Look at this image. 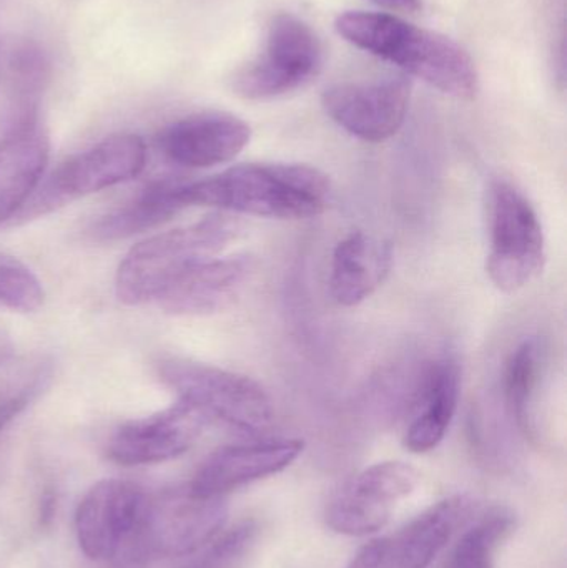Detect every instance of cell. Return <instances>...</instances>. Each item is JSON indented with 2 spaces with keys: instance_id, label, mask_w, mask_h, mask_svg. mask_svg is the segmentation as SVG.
<instances>
[{
  "instance_id": "e0dca14e",
  "label": "cell",
  "mask_w": 567,
  "mask_h": 568,
  "mask_svg": "<svg viewBox=\"0 0 567 568\" xmlns=\"http://www.w3.org/2000/svg\"><path fill=\"white\" fill-rule=\"evenodd\" d=\"M462 396V367L446 356L429 364L415 394L416 414L405 433V447L413 454L435 449L445 439Z\"/></svg>"
},
{
  "instance_id": "277c9868",
  "label": "cell",
  "mask_w": 567,
  "mask_h": 568,
  "mask_svg": "<svg viewBox=\"0 0 567 568\" xmlns=\"http://www.w3.org/2000/svg\"><path fill=\"white\" fill-rule=\"evenodd\" d=\"M160 381L206 419L222 420L243 433H260L273 419V403L252 377L185 357L156 363Z\"/></svg>"
},
{
  "instance_id": "83f0119b",
  "label": "cell",
  "mask_w": 567,
  "mask_h": 568,
  "mask_svg": "<svg viewBox=\"0 0 567 568\" xmlns=\"http://www.w3.org/2000/svg\"><path fill=\"white\" fill-rule=\"evenodd\" d=\"M376 6L385 7L393 12L416 13L423 9L422 0H372Z\"/></svg>"
},
{
  "instance_id": "8fae6325",
  "label": "cell",
  "mask_w": 567,
  "mask_h": 568,
  "mask_svg": "<svg viewBox=\"0 0 567 568\" xmlns=\"http://www.w3.org/2000/svg\"><path fill=\"white\" fill-rule=\"evenodd\" d=\"M412 82L405 73L373 83H338L323 92L326 115L356 139L385 142L399 132L408 113Z\"/></svg>"
},
{
  "instance_id": "603a6c76",
  "label": "cell",
  "mask_w": 567,
  "mask_h": 568,
  "mask_svg": "<svg viewBox=\"0 0 567 568\" xmlns=\"http://www.w3.org/2000/svg\"><path fill=\"white\" fill-rule=\"evenodd\" d=\"M43 300L42 283L29 266L0 252V307L17 313H36Z\"/></svg>"
},
{
  "instance_id": "ffe728a7",
  "label": "cell",
  "mask_w": 567,
  "mask_h": 568,
  "mask_svg": "<svg viewBox=\"0 0 567 568\" xmlns=\"http://www.w3.org/2000/svg\"><path fill=\"white\" fill-rule=\"evenodd\" d=\"M185 182L182 176L153 180L132 202L125 203L97 222L92 229L93 239L100 242L129 239L169 222L172 216L185 209L180 200V192Z\"/></svg>"
},
{
  "instance_id": "6da1fadb",
  "label": "cell",
  "mask_w": 567,
  "mask_h": 568,
  "mask_svg": "<svg viewBox=\"0 0 567 568\" xmlns=\"http://www.w3.org/2000/svg\"><path fill=\"white\" fill-rule=\"evenodd\" d=\"M336 32L346 42L435 87L446 95L472 100L479 92V77L462 45L433 30L413 26L386 12L350 10L340 13Z\"/></svg>"
},
{
  "instance_id": "44dd1931",
  "label": "cell",
  "mask_w": 567,
  "mask_h": 568,
  "mask_svg": "<svg viewBox=\"0 0 567 568\" xmlns=\"http://www.w3.org/2000/svg\"><path fill=\"white\" fill-rule=\"evenodd\" d=\"M543 367H545V351L538 337L523 341L506 363L505 389L506 407L519 429L526 436L535 437L533 424V400L536 397L539 383H541Z\"/></svg>"
},
{
  "instance_id": "7a4b0ae2",
  "label": "cell",
  "mask_w": 567,
  "mask_h": 568,
  "mask_svg": "<svg viewBox=\"0 0 567 568\" xmlns=\"http://www.w3.org/2000/svg\"><path fill=\"white\" fill-rule=\"evenodd\" d=\"M332 185L325 173L302 163H245L210 179L189 182L183 206H212L262 219H313L325 212Z\"/></svg>"
},
{
  "instance_id": "ba28073f",
  "label": "cell",
  "mask_w": 567,
  "mask_h": 568,
  "mask_svg": "<svg viewBox=\"0 0 567 568\" xmlns=\"http://www.w3.org/2000/svg\"><path fill=\"white\" fill-rule=\"evenodd\" d=\"M146 146L139 135L119 133L65 160L32 203L40 215L70 200L102 192L135 179L145 169Z\"/></svg>"
},
{
  "instance_id": "2e32d148",
  "label": "cell",
  "mask_w": 567,
  "mask_h": 568,
  "mask_svg": "<svg viewBox=\"0 0 567 568\" xmlns=\"http://www.w3.org/2000/svg\"><path fill=\"white\" fill-rule=\"evenodd\" d=\"M49 136L32 115L0 142V225L26 206L49 162Z\"/></svg>"
},
{
  "instance_id": "8992f818",
  "label": "cell",
  "mask_w": 567,
  "mask_h": 568,
  "mask_svg": "<svg viewBox=\"0 0 567 568\" xmlns=\"http://www.w3.org/2000/svg\"><path fill=\"white\" fill-rule=\"evenodd\" d=\"M322 62V43L312 27L292 13H279L270 22L265 52L236 73L232 87L246 100L276 99L312 82Z\"/></svg>"
},
{
  "instance_id": "9c48e42d",
  "label": "cell",
  "mask_w": 567,
  "mask_h": 568,
  "mask_svg": "<svg viewBox=\"0 0 567 568\" xmlns=\"http://www.w3.org/2000/svg\"><path fill=\"white\" fill-rule=\"evenodd\" d=\"M419 484L415 467L402 460L373 464L353 477L330 504L326 523L336 534L365 537L378 532L393 510Z\"/></svg>"
},
{
  "instance_id": "d4e9b609",
  "label": "cell",
  "mask_w": 567,
  "mask_h": 568,
  "mask_svg": "<svg viewBox=\"0 0 567 568\" xmlns=\"http://www.w3.org/2000/svg\"><path fill=\"white\" fill-rule=\"evenodd\" d=\"M10 72L17 89L22 92L37 93L47 79V60L39 49L32 45L22 47L10 60Z\"/></svg>"
},
{
  "instance_id": "4fadbf2b",
  "label": "cell",
  "mask_w": 567,
  "mask_h": 568,
  "mask_svg": "<svg viewBox=\"0 0 567 568\" xmlns=\"http://www.w3.org/2000/svg\"><path fill=\"white\" fill-rule=\"evenodd\" d=\"M252 139L245 120L226 112H200L170 123L159 136L163 155L185 169L232 162Z\"/></svg>"
},
{
  "instance_id": "ac0fdd59",
  "label": "cell",
  "mask_w": 567,
  "mask_h": 568,
  "mask_svg": "<svg viewBox=\"0 0 567 568\" xmlns=\"http://www.w3.org/2000/svg\"><path fill=\"white\" fill-rule=\"evenodd\" d=\"M466 497L455 496L442 500L403 527L398 534L385 539L382 568H428L446 549L469 516Z\"/></svg>"
},
{
  "instance_id": "7c38bea8",
  "label": "cell",
  "mask_w": 567,
  "mask_h": 568,
  "mask_svg": "<svg viewBox=\"0 0 567 568\" xmlns=\"http://www.w3.org/2000/svg\"><path fill=\"white\" fill-rule=\"evenodd\" d=\"M206 419L195 407L176 403L152 416L122 424L110 437L107 454L120 466H149L185 454L205 429Z\"/></svg>"
},
{
  "instance_id": "30bf717a",
  "label": "cell",
  "mask_w": 567,
  "mask_h": 568,
  "mask_svg": "<svg viewBox=\"0 0 567 568\" xmlns=\"http://www.w3.org/2000/svg\"><path fill=\"white\" fill-rule=\"evenodd\" d=\"M149 496L129 480L97 483L80 500L75 532L80 549L92 560H110L139 542Z\"/></svg>"
},
{
  "instance_id": "52a82bcc",
  "label": "cell",
  "mask_w": 567,
  "mask_h": 568,
  "mask_svg": "<svg viewBox=\"0 0 567 568\" xmlns=\"http://www.w3.org/2000/svg\"><path fill=\"white\" fill-rule=\"evenodd\" d=\"M226 517L225 497L200 496L186 484L146 500L136 544L153 556H190L215 540Z\"/></svg>"
},
{
  "instance_id": "f1b7e54d",
  "label": "cell",
  "mask_w": 567,
  "mask_h": 568,
  "mask_svg": "<svg viewBox=\"0 0 567 568\" xmlns=\"http://www.w3.org/2000/svg\"><path fill=\"white\" fill-rule=\"evenodd\" d=\"M13 356V343L9 334L0 327V366Z\"/></svg>"
},
{
  "instance_id": "7402d4cb",
  "label": "cell",
  "mask_w": 567,
  "mask_h": 568,
  "mask_svg": "<svg viewBox=\"0 0 567 568\" xmlns=\"http://www.w3.org/2000/svg\"><path fill=\"white\" fill-rule=\"evenodd\" d=\"M515 529V517L506 509L486 514L475 527L463 534L446 560L445 568H496L499 546Z\"/></svg>"
},
{
  "instance_id": "4316f807",
  "label": "cell",
  "mask_w": 567,
  "mask_h": 568,
  "mask_svg": "<svg viewBox=\"0 0 567 568\" xmlns=\"http://www.w3.org/2000/svg\"><path fill=\"white\" fill-rule=\"evenodd\" d=\"M383 550H385V539L373 540L353 557L346 568H382Z\"/></svg>"
},
{
  "instance_id": "d6986e66",
  "label": "cell",
  "mask_w": 567,
  "mask_h": 568,
  "mask_svg": "<svg viewBox=\"0 0 567 568\" xmlns=\"http://www.w3.org/2000/svg\"><path fill=\"white\" fill-rule=\"evenodd\" d=\"M393 246L366 232H353L333 250L330 290L336 303L356 306L388 278Z\"/></svg>"
},
{
  "instance_id": "9a60e30c",
  "label": "cell",
  "mask_w": 567,
  "mask_h": 568,
  "mask_svg": "<svg viewBox=\"0 0 567 568\" xmlns=\"http://www.w3.org/2000/svg\"><path fill=\"white\" fill-rule=\"evenodd\" d=\"M252 272L250 256L206 260L180 275L156 303L176 316L220 313L239 300Z\"/></svg>"
},
{
  "instance_id": "cb8c5ba5",
  "label": "cell",
  "mask_w": 567,
  "mask_h": 568,
  "mask_svg": "<svg viewBox=\"0 0 567 568\" xmlns=\"http://www.w3.org/2000/svg\"><path fill=\"white\" fill-rule=\"evenodd\" d=\"M256 527L253 523H243L215 540L205 556L185 568H239L246 550L255 539Z\"/></svg>"
},
{
  "instance_id": "3957f363",
  "label": "cell",
  "mask_w": 567,
  "mask_h": 568,
  "mask_svg": "<svg viewBox=\"0 0 567 568\" xmlns=\"http://www.w3.org/2000/svg\"><path fill=\"white\" fill-rule=\"evenodd\" d=\"M240 233L239 220L216 213L193 225L143 240L126 253L117 270V300L126 306L156 303L180 275L216 258Z\"/></svg>"
},
{
  "instance_id": "484cf974",
  "label": "cell",
  "mask_w": 567,
  "mask_h": 568,
  "mask_svg": "<svg viewBox=\"0 0 567 568\" xmlns=\"http://www.w3.org/2000/svg\"><path fill=\"white\" fill-rule=\"evenodd\" d=\"M39 389L40 381H36V383L29 384L17 393L0 399V433L26 409L27 404L39 393Z\"/></svg>"
},
{
  "instance_id": "5b68a950",
  "label": "cell",
  "mask_w": 567,
  "mask_h": 568,
  "mask_svg": "<svg viewBox=\"0 0 567 568\" xmlns=\"http://www.w3.org/2000/svg\"><path fill=\"white\" fill-rule=\"evenodd\" d=\"M489 253L486 273L503 293H516L535 282L546 265V242L538 213L529 200L505 180L488 192Z\"/></svg>"
},
{
  "instance_id": "5bb4252c",
  "label": "cell",
  "mask_w": 567,
  "mask_h": 568,
  "mask_svg": "<svg viewBox=\"0 0 567 568\" xmlns=\"http://www.w3.org/2000/svg\"><path fill=\"white\" fill-rule=\"evenodd\" d=\"M303 447L305 444L298 439L222 447L200 466L189 486L200 496L225 497L240 487L282 473L298 459Z\"/></svg>"
}]
</instances>
